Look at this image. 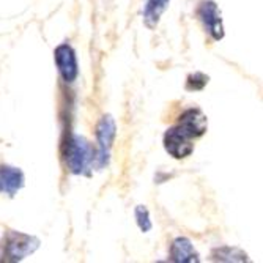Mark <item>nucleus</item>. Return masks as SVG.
<instances>
[{
  "label": "nucleus",
  "instance_id": "obj_1",
  "mask_svg": "<svg viewBox=\"0 0 263 263\" xmlns=\"http://www.w3.org/2000/svg\"><path fill=\"white\" fill-rule=\"evenodd\" d=\"M208 129V118L200 109L184 110L178 123L164 134V148L172 158L184 159L194 152V139L202 137Z\"/></svg>",
  "mask_w": 263,
  "mask_h": 263
},
{
  "label": "nucleus",
  "instance_id": "obj_2",
  "mask_svg": "<svg viewBox=\"0 0 263 263\" xmlns=\"http://www.w3.org/2000/svg\"><path fill=\"white\" fill-rule=\"evenodd\" d=\"M95 150L91 148L90 142L78 134L68 136L63 147V159L66 169L74 175H88L93 167Z\"/></svg>",
  "mask_w": 263,
  "mask_h": 263
},
{
  "label": "nucleus",
  "instance_id": "obj_3",
  "mask_svg": "<svg viewBox=\"0 0 263 263\" xmlns=\"http://www.w3.org/2000/svg\"><path fill=\"white\" fill-rule=\"evenodd\" d=\"M40 240L33 235L8 230L0 245V261H21L40 248Z\"/></svg>",
  "mask_w": 263,
  "mask_h": 263
},
{
  "label": "nucleus",
  "instance_id": "obj_4",
  "mask_svg": "<svg viewBox=\"0 0 263 263\" xmlns=\"http://www.w3.org/2000/svg\"><path fill=\"white\" fill-rule=\"evenodd\" d=\"M95 136H97L98 148L93 156V165L98 167V169H103V167L107 165V162H109L110 148L114 145V140L117 136V125H115V120L112 115L107 114L100 118V122L97 123Z\"/></svg>",
  "mask_w": 263,
  "mask_h": 263
},
{
  "label": "nucleus",
  "instance_id": "obj_5",
  "mask_svg": "<svg viewBox=\"0 0 263 263\" xmlns=\"http://www.w3.org/2000/svg\"><path fill=\"white\" fill-rule=\"evenodd\" d=\"M197 17L202 22L205 32L213 40H222L224 38V26H222V14L219 7L213 0H205L197 8Z\"/></svg>",
  "mask_w": 263,
  "mask_h": 263
},
{
  "label": "nucleus",
  "instance_id": "obj_6",
  "mask_svg": "<svg viewBox=\"0 0 263 263\" xmlns=\"http://www.w3.org/2000/svg\"><path fill=\"white\" fill-rule=\"evenodd\" d=\"M54 60L59 69V74L65 82L76 81L79 74V66H78V59H76V52L73 47L68 43L57 46L54 51Z\"/></svg>",
  "mask_w": 263,
  "mask_h": 263
},
{
  "label": "nucleus",
  "instance_id": "obj_7",
  "mask_svg": "<svg viewBox=\"0 0 263 263\" xmlns=\"http://www.w3.org/2000/svg\"><path fill=\"white\" fill-rule=\"evenodd\" d=\"M24 184H26V177L21 169L11 165H0V193L13 197L24 187Z\"/></svg>",
  "mask_w": 263,
  "mask_h": 263
},
{
  "label": "nucleus",
  "instance_id": "obj_8",
  "mask_svg": "<svg viewBox=\"0 0 263 263\" xmlns=\"http://www.w3.org/2000/svg\"><path fill=\"white\" fill-rule=\"evenodd\" d=\"M171 260L175 263H199L200 257L189 238L178 236L171 245Z\"/></svg>",
  "mask_w": 263,
  "mask_h": 263
},
{
  "label": "nucleus",
  "instance_id": "obj_9",
  "mask_svg": "<svg viewBox=\"0 0 263 263\" xmlns=\"http://www.w3.org/2000/svg\"><path fill=\"white\" fill-rule=\"evenodd\" d=\"M171 0H147V5L143 8V24L148 27V29H155L161 14L167 10V5H169Z\"/></svg>",
  "mask_w": 263,
  "mask_h": 263
},
{
  "label": "nucleus",
  "instance_id": "obj_10",
  "mask_svg": "<svg viewBox=\"0 0 263 263\" xmlns=\"http://www.w3.org/2000/svg\"><path fill=\"white\" fill-rule=\"evenodd\" d=\"M211 260L213 261H249V257L246 252H243L238 248H230V246H224V248H216L211 252Z\"/></svg>",
  "mask_w": 263,
  "mask_h": 263
},
{
  "label": "nucleus",
  "instance_id": "obj_11",
  "mask_svg": "<svg viewBox=\"0 0 263 263\" xmlns=\"http://www.w3.org/2000/svg\"><path fill=\"white\" fill-rule=\"evenodd\" d=\"M136 222L139 226V229L143 232V233H147L152 230L153 224H152V219H150V213L147 210V206H143V205H137L136 206Z\"/></svg>",
  "mask_w": 263,
  "mask_h": 263
},
{
  "label": "nucleus",
  "instance_id": "obj_12",
  "mask_svg": "<svg viewBox=\"0 0 263 263\" xmlns=\"http://www.w3.org/2000/svg\"><path fill=\"white\" fill-rule=\"evenodd\" d=\"M210 78L203 73H194V74H189L187 79H186V90L189 91H199V90H203V87L208 84Z\"/></svg>",
  "mask_w": 263,
  "mask_h": 263
}]
</instances>
